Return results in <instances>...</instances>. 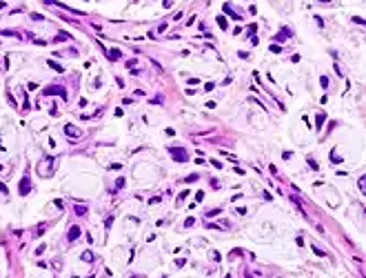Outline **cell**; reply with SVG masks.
Here are the masks:
<instances>
[{
	"instance_id": "6da1fadb",
	"label": "cell",
	"mask_w": 366,
	"mask_h": 278,
	"mask_svg": "<svg viewBox=\"0 0 366 278\" xmlns=\"http://www.w3.org/2000/svg\"><path fill=\"white\" fill-rule=\"evenodd\" d=\"M65 134L69 138H73V140H78V138L82 136V131L78 129V127H73V125H65Z\"/></svg>"
},
{
	"instance_id": "7a4b0ae2",
	"label": "cell",
	"mask_w": 366,
	"mask_h": 278,
	"mask_svg": "<svg viewBox=\"0 0 366 278\" xmlns=\"http://www.w3.org/2000/svg\"><path fill=\"white\" fill-rule=\"evenodd\" d=\"M171 156L176 158V160H180V162H186V160H189V156H186V152L182 149V147H180V149H178V147H173V149H171Z\"/></svg>"
},
{
	"instance_id": "3957f363",
	"label": "cell",
	"mask_w": 366,
	"mask_h": 278,
	"mask_svg": "<svg viewBox=\"0 0 366 278\" xmlns=\"http://www.w3.org/2000/svg\"><path fill=\"white\" fill-rule=\"evenodd\" d=\"M29 189H31V182H29V176H25L20 180V189H18V192H20V196H27V194H29Z\"/></svg>"
},
{
	"instance_id": "277c9868",
	"label": "cell",
	"mask_w": 366,
	"mask_h": 278,
	"mask_svg": "<svg viewBox=\"0 0 366 278\" xmlns=\"http://www.w3.org/2000/svg\"><path fill=\"white\" fill-rule=\"evenodd\" d=\"M45 94H58V96L67 98V91H65V87H47V89H45Z\"/></svg>"
},
{
	"instance_id": "5b68a950",
	"label": "cell",
	"mask_w": 366,
	"mask_h": 278,
	"mask_svg": "<svg viewBox=\"0 0 366 278\" xmlns=\"http://www.w3.org/2000/svg\"><path fill=\"white\" fill-rule=\"evenodd\" d=\"M324 122H326V114L322 111V114H317V118H315V129H317V131L324 127Z\"/></svg>"
},
{
	"instance_id": "8992f818",
	"label": "cell",
	"mask_w": 366,
	"mask_h": 278,
	"mask_svg": "<svg viewBox=\"0 0 366 278\" xmlns=\"http://www.w3.org/2000/svg\"><path fill=\"white\" fill-rule=\"evenodd\" d=\"M78 236H80V227H75V225H73V227L69 229V240H75Z\"/></svg>"
},
{
	"instance_id": "52a82bcc",
	"label": "cell",
	"mask_w": 366,
	"mask_h": 278,
	"mask_svg": "<svg viewBox=\"0 0 366 278\" xmlns=\"http://www.w3.org/2000/svg\"><path fill=\"white\" fill-rule=\"evenodd\" d=\"M120 58V49H109V60H118Z\"/></svg>"
},
{
	"instance_id": "ba28073f",
	"label": "cell",
	"mask_w": 366,
	"mask_h": 278,
	"mask_svg": "<svg viewBox=\"0 0 366 278\" xmlns=\"http://www.w3.org/2000/svg\"><path fill=\"white\" fill-rule=\"evenodd\" d=\"M224 14H229L231 18H235V20H237V18H240V16H237L235 11H231V5H224Z\"/></svg>"
},
{
	"instance_id": "9c48e42d",
	"label": "cell",
	"mask_w": 366,
	"mask_h": 278,
	"mask_svg": "<svg viewBox=\"0 0 366 278\" xmlns=\"http://www.w3.org/2000/svg\"><path fill=\"white\" fill-rule=\"evenodd\" d=\"M82 260H85V263H93V254H91V252H85V254H82Z\"/></svg>"
},
{
	"instance_id": "30bf717a",
	"label": "cell",
	"mask_w": 366,
	"mask_h": 278,
	"mask_svg": "<svg viewBox=\"0 0 366 278\" xmlns=\"http://www.w3.org/2000/svg\"><path fill=\"white\" fill-rule=\"evenodd\" d=\"M49 67H51V69H55V71H65L60 65H58V62H53V60H49Z\"/></svg>"
},
{
	"instance_id": "8fae6325",
	"label": "cell",
	"mask_w": 366,
	"mask_h": 278,
	"mask_svg": "<svg viewBox=\"0 0 366 278\" xmlns=\"http://www.w3.org/2000/svg\"><path fill=\"white\" fill-rule=\"evenodd\" d=\"M75 214H78V216H82V214H87V207H82V205H78V207H75Z\"/></svg>"
},
{
	"instance_id": "7c38bea8",
	"label": "cell",
	"mask_w": 366,
	"mask_h": 278,
	"mask_svg": "<svg viewBox=\"0 0 366 278\" xmlns=\"http://www.w3.org/2000/svg\"><path fill=\"white\" fill-rule=\"evenodd\" d=\"M331 160H333V162H342V156H337V152H333V154H331Z\"/></svg>"
},
{
	"instance_id": "4fadbf2b",
	"label": "cell",
	"mask_w": 366,
	"mask_h": 278,
	"mask_svg": "<svg viewBox=\"0 0 366 278\" xmlns=\"http://www.w3.org/2000/svg\"><path fill=\"white\" fill-rule=\"evenodd\" d=\"M151 105H162V96H156V98H151Z\"/></svg>"
},
{
	"instance_id": "5bb4252c",
	"label": "cell",
	"mask_w": 366,
	"mask_h": 278,
	"mask_svg": "<svg viewBox=\"0 0 366 278\" xmlns=\"http://www.w3.org/2000/svg\"><path fill=\"white\" fill-rule=\"evenodd\" d=\"M217 25H220L222 29H226V20H224V18H222V16H220V18H217Z\"/></svg>"
},
{
	"instance_id": "9a60e30c",
	"label": "cell",
	"mask_w": 366,
	"mask_h": 278,
	"mask_svg": "<svg viewBox=\"0 0 366 278\" xmlns=\"http://www.w3.org/2000/svg\"><path fill=\"white\" fill-rule=\"evenodd\" d=\"M271 51H273V54H280L282 47H280V45H271Z\"/></svg>"
},
{
	"instance_id": "2e32d148",
	"label": "cell",
	"mask_w": 366,
	"mask_h": 278,
	"mask_svg": "<svg viewBox=\"0 0 366 278\" xmlns=\"http://www.w3.org/2000/svg\"><path fill=\"white\" fill-rule=\"evenodd\" d=\"M193 180H198V174H191V176H186V182H193Z\"/></svg>"
},
{
	"instance_id": "e0dca14e",
	"label": "cell",
	"mask_w": 366,
	"mask_h": 278,
	"mask_svg": "<svg viewBox=\"0 0 366 278\" xmlns=\"http://www.w3.org/2000/svg\"><path fill=\"white\" fill-rule=\"evenodd\" d=\"M320 82H322V87H328V78H326V76H322Z\"/></svg>"
},
{
	"instance_id": "ac0fdd59",
	"label": "cell",
	"mask_w": 366,
	"mask_h": 278,
	"mask_svg": "<svg viewBox=\"0 0 366 278\" xmlns=\"http://www.w3.org/2000/svg\"><path fill=\"white\" fill-rule=\"evenodd\" d=\"M308 165H311V167H313V169H320V167H317V162H315V160H313V158H308Z\"/></svg>"
}]
</instances>
